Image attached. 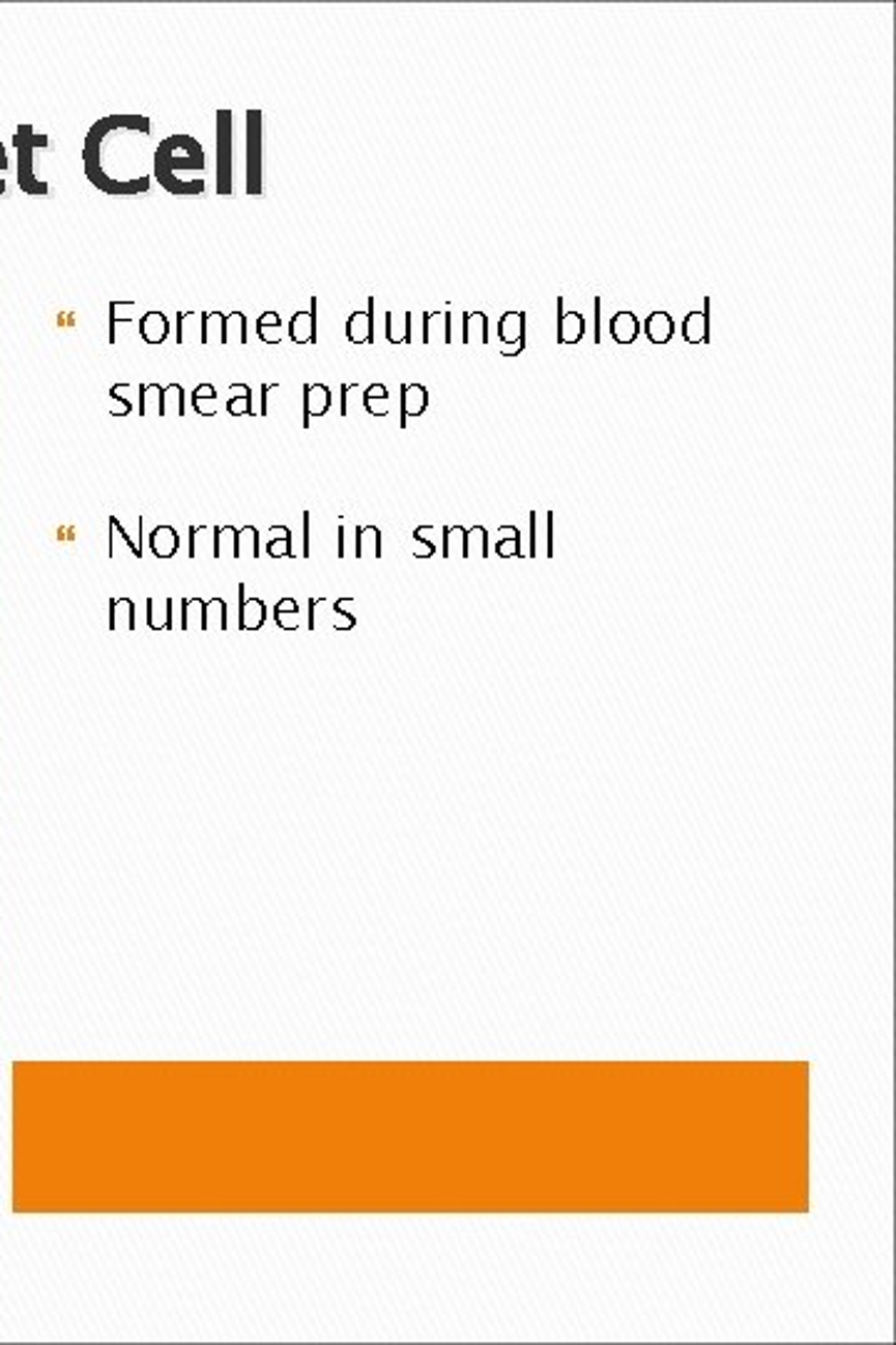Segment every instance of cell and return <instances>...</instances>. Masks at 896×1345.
<instances>
[{
  "label": "cell",
  "mask_w": 896,
  "mask_h": 1345,
  "mask_svg": "<svg viewBox=\"0 0 896 1345\" xmlns=\"http://www.w3.org/2000/svg\"><path fill=\"white\" fill-rule=\"evenodd\" d=\"M364 406L369 414L386 417L388 414V392L384 384H372L364 392Z\"/></svg>",
  "instance_id": "obj_20"
},
{
  "label": "cell",
  "mask_w": 896,
  "mask_h": 1345,
  "mask_svg": "<svg viewBox=\"0 0 896 1345\" xmlns=\"http://www.w3.org/2000/svg\"><path fill=\"white\" fill-rule=\"evenodd\" d=\"M200 342L202 344V314L184 312L177 314V344Z\"/></svg>",
  "instance_id": "obj_17"
},
{
  "label": "cell",
  "mask_w": 896,
  "mask_h": 1345,
  "mask_svg": "<svg viewBox=\"0 0 896 1345\" xmlns=\"http://www.w3.org/2000/svg\"><path fill=\"white\" fill-rule=\"evenodd\" d=\"M411 324H413V314L404 312H386V339L392 344H411Z\"/></svg>",
  "instance_id": "obj_15"
},
{
  "label": "cell",
  "mask_w": 896,
  "mask_h": 1345,
  "mask_svg": "<svg viewBox=\"0 0 896 1345\" xmlns=\"http://www.w3.org/2000/svg\"><path fill=\"white\" fill-rule=\"evenodd\" d=\"M170 335V322L163 312H147L140 319V337L147 344H163Z\"/></svg>",
  "instance_id": "obj_13"
},
{
  "label": "cell",
  "mask_w": 896,
  "mask_h": 1345,
  "mask_svg": "<svg viewBox=\"0 0 896 1345\" xmlns=\"http://www.w3.org/2000/svg\"><path fill=\"white\" fill-rule=\"evenodd\" d=\"M374 305L376 299L369 297L367 312H351L346 319V339L351 344H374Z\"/></svg>",
  "instance_id": "obj_6"
},
{
  "label": "cell",
  "mask_w": 896,
  "mask_h": 1345,
  "mask_svg": "<svg viewBox=\"0 0 896 1345\" xmlns=\"http://www.w3.org/2000/svg\"><path fill=\"white\" fill-rule=\"evenodd\" d=\"M645 335L653 344H667V342H670V339L675 337V322H672L670 312H665V310L653 312L651 317L645 319Z\"/></svg>",
  "instance_id": "obj_14"
},
{
  "label": "cell",
  "mask_w": 896,
  "mask_h": 1345,
  "mask_svg": "<svg viewBox=\"0 0 896 1345\" xmlns=\"http://www.w3.org/2000/svg\"><path fill=\"white\" fill-rule=\"evenodd\" d=\"M356 556H381V534L376 526L356 528Z\"/></svg>",
  "instance_id": "obj_19"
},
{
  "label": "cell",
  "mask_w": 896,
  "mask_h": 1345,
  "mask_svg": "<svg viewBox=\"0 0 896 1345\" xmlns=\"http://www.w3.org/2000/svg\"><path fill=\"white\" fill-rule=\"evenodd\" d=\"M129 389H133L129 384H117V387L110 389V394H113V399H120V404H122V406H120V417H125V414H129V411H133V401L127 399V392H129Z\"/></svg>",
  "instance_id": "obj_29"
},
{
  "label": "cell",
  "mask_w": 896,
  "mask_h": 1345,
  "mask_svg": "<svg viewBox=\"0 0 896 1345\" xmlns=\"http://www.w3.org/2000/svg\"><path fill=\"white\" fill-rule=\"evenodd\" d=\"M638 335H640L638 314L630 310L613 314V319H610V337H613V342L633 344L635 339H638Z\"/></svg>",
  "instance_id": "obj_10"
},
{
  "label": "cell",
  "mask_w": 896,
  "mask_h": 1345,
  "mask_svg": "<svg viewBox=\"0 0 896 1345\" xmlns=\"http://www.w3.org/2000/svg\"><path fill=\"white\" fill-rule=\"evenodd\" d=\"M429 406V392L422 384L401 387V427H406L409 417H422Z\"/></svg>",
  "instance_id": "obj_9"
},
{
  "label": "cell",
  "mask_w": 896,
  "mask_h": 1345,
  "mask_svg": "<svg viewBox=\"0 0 896 1345\" xmlns=\"http://www.w3.org/2000/svg\"><path fill=\"white\" fill-rule=\"evenodd\" d=\"M280 330H282V326H259L257 332H259V339H262V342H267V344H280V342H282Z\"/></svg>",
  "instance_id": "obj_31"
},
{
  "label": "cell",
  "mask_w": 896,
  "mask_h": 1345,
  "mask_svg": "<svg viewBox=\"0 0 896 1345\" xmlns=\"http://www.w3.org/2000/svg\"><path fill=\"white\" fill-rule=\"evenodd\" d=\"M546 556H553V511L548 514V553Z\"/></svg>",
  "instance_id": "obj_36"
},
{
  "label": "cell",
  "mask_w": 896,
  "mask_h": 1345,
  "mask_svg": "<svg viewBox=\"0 0 896 1345\" xmlns=\"http://www.w3.org/2000/svg\"><path fill=\"white\" fill-rule=\"evenodd\" d=\"M177 546H179V536L175 534V528L157 526L152 531V551H154V556L170 559L172 553L177 551Z\"/></svg>",
  "instance_id": "obj_18"
},
{
  "label": "cell",
  "mask_w": 896,
  "mask_h": 1345,
  "mask_svg": "<svg viewBox=\"0 0 896 1345\" xmlns=\"http://www.w3.org/2000/svg\"><path fill=\"white\" fill-rule=\"evenodd\" d=\"M5 168H8V160H5V150H3V145H0V172H3Z\"/></svg>",
  "instance_id": "obj_37"
},
{
  "label": "cell",
  "mask_w": 896,
  "mask_h": 1345,
  "mask_svg": "<svg viewBox=\"0 0 896 1345\" xmlns=\"http://www.w3.org/2000/svg\"><path fill=\"white\" fill-rule=\"evenodd\" d=\"M289 551H292V536H289V531L282 536V541H271L269 544V556H292Z\"/></svg>",
  "instance_id": "obj_30"
},
{
  "label": "cell",
  "mask_w": 896,
  "mask_h": 1345,
  "mask_svg": "<svg viewBox=\"0 0 896 1345\" xmlns=\"http://www.w3.org/2000/svg\"><path fill=\"white\" fill-rule=\"evenodd\" d=\"M154 175L170 195L202 197L205 195V150L190 135H170L154 150Z\"/></svg>",
  "instance_id": "obj_1"
},
{
  "label": "cell",
  "mask_w": 896,
  "mask_h": 1345,
  "mask_svg": "<svg viewBox=\"0 0 896 1345\" xmlns=\"http://www.w3.org/2000/svg\"><path fill=\"white\" fill-rule=\"evenodd\" d=\"M152 404H154V411L160 414V409H163V387H160V384H142L140 387V411H142V414H150Z\"/></svg>",
  "instance_id": "obj_27"
},
{
  "label": "cell",
  "mask_w": 896,
  "mask_h": 1345,
  "mask_svg": "<svg viewBox=\"0 0 896 1345\" xmlns=\"http://www.w3.org/2000/svg\"><path fill=\"white\" fill-rule=\"evenodd\" d=\"M498 339L500 344H518L525 342V312H505L498 319Z\"/></svg>",
  "instance_id": "obj_12"
},
{
  "label": "cell",
  "mask_w": 896,
  "mask_h": 1345,
  "mask_svg": "<svg viewBox=\"0 0 896 1345\" xmlns=\"http://www.w3.org/2000/svg\"><path fill=\"white\" fill-rule=\"evenodd\" d=\"M463 344H488V317L484 312H466L463 314Z\"/></svg>",
  "instance_id": "obj_16"
},
{
  "label": "cell",
  "mask_w": 896,
  "mask_h": 1345,
  "mask_svg": "<svg viewBox=\"0 0 896 1345\" xmlns=\"http://www.w3.org/2000/svg\"><path fill=\"white\" fill-rule=\"evenodd\" d=\"M184 411V392L179 384H167L163 387V409L160 414H179L182 417Z\"/></svg>",
  "instance_id": "obj_24"
},
{
  "label": "cell",
  "mask_w": 896,
  "mask_h": 1345,
  "mask_svg": "<svg viewBox=\"0 0 896 1345\" xmlns=\"http://www.w3.org/2000/svg\"><path fill=\"white\" fill-rule=\"evenodd\" d=\"M218 404H220V397H218V392H214L212 384H202V387L195 389L193 406H195L197 414L212 417L214 409H218Z\"/></svg>",
  "instance_id": "obj_21"
},
{
  "label": "cell",
  "mask_w": 896,
  "mask_h": 1345,
  "mask_svg": "<svg viewBox=\"0 0 896 1345\" xmlns=\"http://www.w3.org/2000/svg\"><path fill=\"white\" fill-rule=\"evenodd\" d=\"M710 297H704V307L702 310H692L688 312V317L683 319V339L688 344H707L710 342Z\"/></svg>",
  "instance_id": "obj_5"
},
{
  "label": "cell",
  "mask_w": 896,
  "mask_h": 1345,
  "mask_svg": "<svg viewBox=\"0 0 896 1345\" xmlns=\"http://www.w3.org/2000/svg\"><path fill=\"white\" fill-rule=\"evenodd\" d=\"M247 195L262 197V110L247 113Z\"/></svg>",
  "instance_id": "obj_3"
},
{
  "label": "cell",
  "mask_w": 896,
  "mask_h": 1345,
  "mask_svg": "<svg viewBox=\"0 0 896 1345\" xmlns=\"http://www.w3.org/2000/svg\"><path fill=\"white\" fill-rule=\"evenodd\" d=\"M331 406V392L324 384H307L305 387V427H309L314 417H324Z\"/></svg>",
  "instance_id": "obj_11"
},
{
  "label": "cell",
  "mask_w": 896,
  "mask_h": 1345,
  "mask_svg": "<svg viewBox=\"0 0 896 1345\" xmlns=\"http://www.w3.org/2000/svg\"><path fill=\"white\" fill-rule=\"evenodd\" d=\"M585 337V319L578 312L563 310V297H558V342L571 347Z\"/></svg>",
  "instance_id": "obj_8"
},
{
  "label": "cell",
  "mask_w": 896,
  "mask_h": 1345,
  "mask_svg": "<svg viewBox=\"0 0 896 1345\" xmlns=\"http://www.w3.org/2000/svg\"><path fill=\"white\" fill-rule=\"evenodd\" d=\"M525 349V342L518 344H500V356H518Z\"/></svg>",
  "instance_id": "obj_34"
},
{
  "label": "cell",
  "mask_w": 896,
  "mask_h": 1345,
  "mask_svg": "<svg viewBox=\"0 0 896 1345\" xmlns=\"http://www.w3.org/2000/svg\"><path fill=\"white\" fill-rule=\"evenodd\" d=\"M528 556L533 559L538 556V526H536V511H530V551Z\"/></svg>",
  "instance_id": "obj_32"
},
{
  "label": "cell",
  "mask_w": 896,
  "mask_h": 1345,
  "mask_svg": "<svg viewBox=\"0 0 896 1345\" xmlns=\"http://www.w3.org/2000/svg\"><path fill=\"white\" fill-rule=\"evenodd\" d=\"M230 394H232V399L227 401V411H230L232 417L252 414V392H250V387H247V384H232Z\"/></svg>",
  "instance_id": "obj_22"
},
{
  "label": "cell",
  "mask_w": 896,
  "mask_h": 1345,
  "mask_svg": "<svg viewBox=\"0 0 896 1345\" xmlns=\"http://www.w3.org/2000/svg\"><path fill=\"white\" fill-rule=\"evenodd\" d=\"M488 556V534L484 526H473L471 531H466V556Z\"/></svg>",
  "instance_id": "obj_28"
},
{
  "label": "cell",
  "mask_w": 896,
  "mask_h": 1345,
  "mask_svg": "<svg viewBox=\"0 0 896 1345\" xmlns=\"http://www.w3.org/2000/svg\"><path fill=\"white\" fill-rule=\"evenodd\" d=\"M259 326H282V317L277 312H264L262 317L257 319V330Z\"/></svg>",
  "instance_id": "obj_33"
},
{
  "label": "cell",
  "mask_w": 896,
  "mask_h": 1345,
  "mask_svg": "<svg viewBox=\"0 0 896 1345\" xmlns=\"http://www.w3.org/2000/svg\"><path fill=\"white\" fill-rule=\"evenodd\" d=\"M38 145L40 147L48 145L46 135H35L33 127H30V125L18 127V133H16L18 182H21V188L26 190L28 195H35V197L48 195V184L40 182L38 177H35V168H33V165H35V147H38Z\"/></svg>",
  "instance_id": "obj_2"
},
{
  "label": "cell",
  "mask_w": 896,
  "mask_h": 1345,
  "mask_svg": "<svg viewBox=\"0 0 896 1345\" xmlns=\"http://www.w3.org/2000/svg\"><path fill=\"white\" fill-rule=\"evenodd\" d=\"M234 135H232V113L220 110L218 113V193L222 197H232L234 190Z\"/></svg>",
  "instance_id": "obj_4"
},
{
  "label": "cell",
  "mask_w": 896,
  "mask_h": 1345,
  "mask_svg": "<svg viewBox=\"0 0 896 1345\" xmlns=\"http://www.w3.org/2000/svg\"><path fill=\"white\" fill-rule=\"evenodd\" d=\"M500 534H509L505 539H498L496 544V553L503 559L511 556H523L521 553V531L516 526H500Z\"/></svg>",
  "instance_id": "obj_23"
},
{
  "label": "cell",
  "mask_w": 896,
  "mask_h": 1345,
  "mask_svg": "<svg viewBox=\"0 0 896 1345\" xmlns=\"http://www.w3.org/2000/svg\"><path fill=\"white\" fill-rule=\"evenodd\" d=\"M232 335H239V342H247V319L242 312H232L230 317H225V324H222V344H230Z\"/></svg>",
  "instance_id": "obj_25"
},
{
  "label": "cell",
  "mask_w": 896,
  "mask_h": 1345,
  "mask_svg": "<svg viewBox=\"0 0 896 1345\" xmlns=\"http://www.w3.org/2000/svg\"><path fill=\"white\" fill-rule=\"evenodd\" d=\"M592 310H596V344H601V297L592 299Z\"/></svg>",
  "instance_id": "obj_35"
},
{
  "label": "cell",
  "mask_w": 896,
  "mask_h": 1345,
  "mask_svg": "<svg viewBox=\"0 0 896 1345\" xmlns=\"http://www.w3.org/2000/svg\"><path fill=\"white\" fill-rule=\"evenodd\" d=\"M317 307L319 299L312 297L307 312H296L289 322V337L296 344H317Z\"/></svg>",
  "instance_id": "obj_7"
},
{
  "label": "cell",
  "mask_w": 896,
  "mask_h": 1345,
  "mask_svg": "<svg viewBox=\"0 0 896 1345\" xmlns=\"http://www.w3.org/2000/svg\"><path fill=\"white\" fill-rule=\"evenodd\" d=\"M443 556H454V553H461L466 556V531L461 526H449L443 528Z\"/></svg>",
  "instance_id": "obj_26"
}]
</instances>
